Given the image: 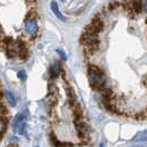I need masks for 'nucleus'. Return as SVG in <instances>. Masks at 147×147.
I'll return each mask as SVG.
<instances>
[{
  "label": "nucleus",
  "instance_id": "obj_1",
  "mask_svg": "<svg viewBox=\"0 0 147 147\" xmlns=\"http://www.w3.org/2000/svg\"><path fill=\"white\" fill-rule=\"evenodd\" d=\"M88 78H89V84H90V87H92L94 90H97V92H100L107 85H106V74L105 71L101 69L99 66L97 65L90 64L88 66Z\"/></svg>",
  "mask_w": 147,
  "mask_h": 147
},
{
  "label": "nucleus",
  "instance_id": "obj_2",
  "mask_svg": "<svg viewBox=\"0 0 147 147\" xmlns=\"http://www.w3.org/2000/svg\"><path fill=\"white\" fill-rule=\"evenodd\" d=\"M105 29V21L102 19L101 13H97L94 16L92 21L86 26L84 32L88 34V35H94V36H98V34L104 31Z\"/></svg>",
  "mask_w": 147,
  "mask_h": 147
},
{
  "label": "nucleus",
  "instance_id": "obj_3",
  "mask_svg": "<svg viewBox=\"0 0 147 147\" xmlns=\"http://www.w3.org/2000/svg\"><path fill=\"white\" fill-rule=\"evenodd\" d=\"M24 29H25V32L29 35L30 40H35L37 38V36H38V24H37L36 19L25 18Z\"/></svg>",
  "mask_w": 147,
  "mask_h": 147
},
{
  "label": "nucleus",
  "instance_id": "obj_4",
  "mask_svg": "<svg viewBox=\"0 0 147 147\" xmlns=\"http://www.w3.org/2000/svg\"><path fill=\"white\" fill-rule=\"evenodd\" d=\"M13 130L19 135H24L26 133V117L21 114H18L13 120Z\"/></svg>",
  "mask_w": 147,
  "mask_h": 147
},
{
  "label": "nucleus",
  "instance_id": "obj_5",
  "mask_svg": "<svg viewBox=\"0 0 147 147\" xmlns=\"http://www.w3.org/2000/svg\"><path fill=\"white\" fill-rule=\"evenodd\" d=\"M16 48H17V53H18V57L21 60H26L29 56V51H28V45L27 42L22 39H17L16 40Z\"/></svg>",
  "mask_w": 147,
  "mask_h": 147
},
{
  "label": "nucleus",
  "instance_id": "obj_6",
  "mask_svg": "<svg viewBox=\"0 0 147 147\" xmlns=\"http://www.w3.org/2000/svg\"><path fill=\"white\" fill-rule=\"evenodd\" d=\"M130 3H131V9H133V12L135 16L143 12V10H144L143 0H130Z\"/></svg>",
  "mask_w": 147,
  "mask_h": 147
},
{
  "label": "nucleus",
  "instance_id": "obj_7",
  "mask_svg": "<svg viewBox=\"0 0 147 147\" xmlns=\"http://www.w3.org/2000/svg\"><path fill=\"white\" fill-rule=\"evenodd\" d=\"M61 71H63V69H61V66H60V63H59V61H55L54 65L51 66L50 70H49L51 78H56V77H58V75L61 73Z\"/></svg>",
  "mask_w": 147,
  "mask_h": 147
},
{
  "label": "nucleus",
  "instance_id": "obj_8",
  "mask_svg": "<svg viewBox=\"0 0 147 147\" xmlns=\"http://www.w3.org/2000/svg\"><path fill=\"white\" fill-rule=\"evenodd\" d=\"M50 8H51V11L55 13V16L57 17V18L59 19V20H63V21H65V18L64 16L61 15V12L59 11V7H58V3L56 2V1H53L51 3H50Z\"/></svg>",
  "mask_w": 147,
  "mask_h": 147
},
{
  "label": "nucleus",
  "instance_id": "obj_9",
  "mask_svg": "<svg viewBox=\"0 0 147 147\" xmlns=\"http://www.w3.org/2000/svg\"><path fill=\"white\" fill-rule=\"evenodd\" d=\"M121 6H123L121 1H119V0H114V1H111V2L108 3V6L106 7V9L108 10V11H115V10L121 8Z\"/></svg>",
  "mask_w": 147,
  "mask_h": 147
},
{
  "label": "nucleus",
  "instance_id": "obj_10",
  "mask_svg": "<svg viewBox=\"0 0 147 147\" xmlns=\"http://www.w3.org/2000/svg\"><path fill=\"white\" fill-rule=\"evenodd\" d=\"M134 142H147V130L140 131L133 139Z\"/></svg>",
  "mask_w": 147,
  "mask_h": 147
},
{
  "label": "nucleus",
  "instance_id": "obj_11",
  "mask_svg": "<svg viewBox=\"0 0 147 147\" xmlns=\"http://www.w3.org/2000/svg\"><path fill=\"white\" fill-rule=\"evenodd\" d=\"M7 124H8V117L7 116H1L0 117V136L5 131V129L7 127Z\"/></svg>",
  "mask_w": 147,
  "mask_h": 147
},
{
  "label": "nucleus",
  "instance_id": "obj_12",
  "mask_svg": "<svg viewBox=\"0 0 147 147\" xmlns=\"http://www.w3.org/2000/svg\"><path fill=\"white\" fill-rule=\"evenodd\" d=\"M26 18L28 19H38V11L37 9L35 8H32V9H30L29 11L27 12V15H26Z\"/></svg>",
  "mask_w": 147,
  "mask_h": 147
},
{
  "label": "nucleus",
  "instance_id": "obj_13",
  "mask_svg": "<svg viewBox=\"0 0 147 147\" xmlns=\"http://www.w3.org/2000/svg\"><path fill=\"white\" fill-rule=\"evenodd\" d=\"M6 96H7V99L9 101L10 106H16V98H15L12 92H7Z\"/></svg>",
  "mask_w": 147,
  "mask_h": 147
},
{
  "label": "nucleus",
  "instance_id": "obj_14",
  "mask_svg": "<svg viewBox=\"0 0 147 147\" xmlns=\"http://www.w3.org/2000/svg\"><path fill=\"white\" fill-rule=\"evenodd\" d=\"M57 54L59 55V57H60V59L63 60V61H65L66 59H67V56H66V54H65L63 50H60V49H57Z\"/></svg>",
  "mask_w": 147,
  "mask_h": 147
},
{
  "label": "nucleus",
  "instance_id": "obj_15",
  "mask_svg": "<svg viewBox=\"0 0 147 147\" xmlns=\"http://www.w3.org/2000/svg\"><path fill=\"white\" fill-rule=\"evenodd\" d=\"M18 77L19 79H21V80H26V73H25V70H19Z\"/></svg>",
  "mask_w": 147,
  "mask_h": 147
},
{
  "label": "nucleus",
  "instance_id": "obj_16",
  "mask_svg": "<svg viewBox=\"0 0 147 147\" xmlns=\"http://www.w3.org/2000/svg\"><path fill=\"white\" fill-rule=\"evenodd\" d=\"M143 3H144V9L147 8V0H143Z\"/></svg>",
  "mask_w": 147,
  "mask_h": 147
},
{
  "label": "nucleus",
  "instance_id": "obj_17",
  "mask_svg": "<svg viewBox=\"0 0 147 147\" xmlns=\"http://www.w3.org/2000/svg\"><path fill=\"white\" fill-rule=\"evenodd\" d=\"M2 97H3V92L0 89V100H2Z\"/></svg>",
  "mask_w": 147,
  "mask_h": 147
},
{
  "label": "nucleus",
  "instance_id": "obj_18",
  "mask_svg": "<svg viewBox=\"0 0 147 147\" xmlns=\"http://www.w3.org/2000/svg\"><path fill=\"white\" fill-rule=\"evenodd\" d=\"M99 147H104V144H100V146Z\"/></svg>",
  "mask_w": 147,
  "mask_h": 147
},
{
  "label": "nucleus",
  "instance_id": "obj_19",
  "mask_svg": "<svg viewBox=\"0 0 147 147\" xmlns=\"http://www.w3.org/2000/svg\"><path fill=\"white\" fill-rule=\"evenodd\" d=\"M0 34H1V25H0Z\"/></svg>",
  "mask_w": 147,
  "mask_h": 147
},
{
  "label": "nucleus",
  "instance_id": "obj_20",
  "mask_svg": "<svg viewBox=\"0 0 147 147\" xmlns=\"http://www.w3.org/2000/svg\"><path fill=\"white\" fill-rule=\"evenodd\" d=\"M146 24H147V18H146Z\"/></svg>",
  "mask_w": 147,
  "mask_h": 147
}]
</instances>
